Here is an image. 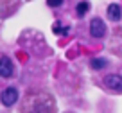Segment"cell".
Segmentation results:
<instances>
[{
	"instance_id": "cell-9",
	"label": "cell",
	"mask_w": 122,
	"mask_h": 113,
	"mask_svg": "<svg viewBox=\"0 0 122 113\" xmlns=\"http://www.w3.org/2000/svg\"><path fill=\"white\" fill-rule=\"evenodd\" d=\"M47 4H49L50 7H59L63 2H61V0H50V2H47Z\"/></svg>"
},
{
	"instance_id": "cell-8",
	"label": "cell",
	"mask_w": 122,
	"mask_h": 113,
	"mask_svg": "<svg viewBox=\"0 0 122 113\" xmlns=\"http://www.w3.org/2000/svg\"><path fill=\"white\" fill-rule=\"evenodd\" d=\"M52 31L56 34H66V32H68V27H57V23H56V25L52 27Z\"/></svg>"
},
{
	"instance_id": "cell-3",
	"label": "cell",
	"mask_w": 122,
	"mask_h": 113,
	"mask_svg": "<svg viewBox=\"0 0 122 113\" xmlns=\"http://www.w3.org/2000/svg\"><path fill=\"white\" fill-rule=\"evenodd\" d=\"M90 34L93 38H102L106 34V25L101 18H93L90 22Z\"/></svg>"
},
{
	"instance_id": "cell-6",
	"label": "cell",
	"mask_w": 122,
	"mask_h": 113,
	"mask_svg": "<svg viewBox=\"0 0 122 113\" xmlns=\"http://www.w3.org/2000/svg\"><path fill=\"white\" fill-rule=\"evenodd\" d=\"M88 9H90V4H88V2H79V4H77V7H76L77 16H84Z\"/></svg>"
},
{
	"instance_id": "cell-2",
	"label": "cell",
	"mask_w": 122,
	"mask_h": 113,
	"mask_svg": "<svg viewBox=\"0 0 122 113\" xmlns=\"http://www.w3.org/2000/svg\"><path fill=\"white\" fill-rule=\"evenodd\" d=\"M0 101H2L4 106H13L16 101H18V90L13 88V86L5 88V90L2 92V95H0Z\"/></svg>"
},
{
	"instance_id": "cell-7",
	"label": "cell",
	"mask_w": 122,
	"mask_h": 113,
	"mask_svg": "<svg viewBox=\"0 0 122 113\" xmlns=\"http://www.w3.org/2000/svg\"><path fill=\"white\" fill-rule=\"evenodd\" d=\"M102 67H106V59H102V57H93L92 59V68L93 70H101Z\"/></svg>"
},
{
	"instance_id": "cell-1",
	"label": "cell",
	"mask_w": 122,
	"mask_h": 113,
	"mask_svg": "<svg viewBox=\"0 0 122 113\" xmlns=\"http://www.w3.org/2000/svg\"><path fill=\"white\" fill-rule=\"evenodd\" d=\"M102 83H104L106 88H110V90H113V92H118V93L122 92V75H118V74L106 75L102 79Z\"/></svg>"
},
{
	"instance_id": "cell-4",
	"label": "cell",
	"mask_w": 122,
	"mask_h": 113,
	"mask_svg": "<svg viewBox=\"0 0 122 113\" xmlns=\"http://www.w3.org/2000/svg\"><path fill=\"white\" fill-rule=\"evenodd\" d=\"M15 74V65L13 61L9 59L7 56H2L0 57V75L2 77H11Z\"/></svg>"
},
{
	"instance_id": "cell-5",
	"label": "cell",
	"mask_w": 122,
	"mask_h": 113,
	"mask_svg": "<svg viewBox=\"0 0 122 113\" xmlns=\"http://www.w3.org/2000/svg\"><path fill=\"white\" fill-rule=\"evenodd\" d=\"M108 18L117 22V20L122 18V7L118 4H110L108 5Z\"/></svg>"
}]
</instances>
